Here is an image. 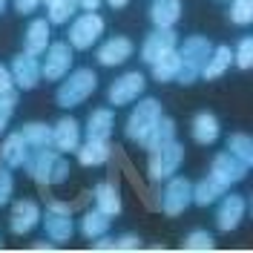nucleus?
Instances as JSON below:
<instances>
[{
	"instance_id": "nucleus-16",
	"label": "nucleus",
	"mask_w": 253,
	"mask_h": 253,
	"mask_svg": "<svg viewBox=\"0 0 253 253\" xmlns=\"http://www.w3.org/2000/svg\"><path fill=\"white\" fill-rule=\"evenodd\" d=\"M41 221V207L35 205V202H17L12 207V233L17 236H23V233H29L32 227Z\"/></svg>"
},
{
	"instance_id": "nucleus-45",
	"label": "nucleus",
	"mask_w": 253,
	"mask_h": 253,
	"mask_svg": "<svg viewBox=\"0 0 253 253\" xmlns=\"http://www.w3.org/2000/svg\"><path fill=\"white\" fill-rule=\"evenodd\" d=\"M35 251H55V245H43L41 242V245H35Z\"/></svg>"
},
{
	"instance_id": "nucleus-23",
	"label": "nucleus",
	"mask_w": 253,
	"mask_h": 253,
	"mask_svg": "<svg viewBox=\"0 0 253 253\" xmlns=\"http://www.w3.org/2000/svg\"><path fill=\"white\" fill-rule=\"evenodd\" d=\"M78 161L84 167H98L110 158V141H98V138H86V144H78Z\"/></svg>"
},
{
	"instance_id": "nucleus-29",
	"label": "nucleus",
	"mask_w": 253,
	"mask_h": 253,
	"mask_svg": "<svg viewBox=\"0 0 253 253\" xmlns=\"http://www.w3.org/2000/svg\"><path fill=\"white\" fill-rule=\"evenodd\" d=\"M110 230V216L101 213V210H89L84 219H81V233L86 239H98V236H107Z\"/></svg>"
},
{
	"instance_id": "nucleus-4",
	"label": "nucleus",
	"mask_w": 253,
	"mask_h": 253,
	"mask_svg": "<svg viewBox=\"0 0 253 253\" xmlns=\"http://www.w3.org/2000/svg\"><path fill=\"white\" fill-rule=\"evenodd\" d=\"M181 161H184V147L178 141H170V144H164L161 150H153V156H150V178L153 181L170 178L181 167Z\"/></svg>"
},
{
	"instance_id": "nucleus-22",
	"label": "nucleus",
	"mask_w": 253,
	"mask_h": 253,
	"mask_svg": "<svg viewBox=\"0 0 253 253\" xmlns=\"http://www.w3.org/2000/svg\"><path fill=\"white\" fill-rule=\"evenodd\" d=\"M193 138L196 144H213L219 138V118L213 115V112H199L196 118H193Z\"/></svg>"
},
{
	"instance_id": "nucleus-1",
	"label": "nucleus",
	"mask_w": 253,
	"mask_h": 253,
	"mask_svg": "<svg viewBox=\"0 0 253 253\" xmlns=\"http://www.w3.org/2000/svg\"><path fill=\"white\" fill-rule=\"evenodd\" d=\"M210 52H213V43H210L207 38H202V35L187 38L184 46L178 49V55H181V66H178V72H175V81H178L181 86L193 84V81L202 75V66L207 63Z\"/></svg>"
},
{
	"instance_id": "nucleus-40",
	"label": "nucleus",
	"mask_w": 253,
	"mask_h": 253,
	"mask_svg": "<svg viewBox=\"0 0 253 253\" xmlns=\"http://www.w3.org/2000/svg\"><path fill=\"white\" fill-rule=\"evenodd\" d=\"M15 89V78H12V69L0 66V95L3 92H12Z\"/></svg>"
},
{
	"instance_id": "nucleus-14",
	"label": "nucleus",
	"mask_w": 253,
	"mask_h": 253,
	"mask_svg": "<svg viewBox=\"0 0 253 253\" xmlns=\"http://www.w3.org/2000/svg\"><path fill=\"white\" fill-rule=\"evenodd\" d=\"M81 144V124L75 118H61L52 126V147L58 153H75Z\"/></svg>"
},
{
	"instance_id": "nucleus-44",
	"label": "nucleus",
	"mask_w": 253,
	"mask_h": 253,
	"mask_svg": "<svg viewBox=\"0 0 253 253\" xmlns=\"http://www.w3.org/2000/svg\"><path fill=\"white\" fill-rule=\"evenodd\" d=\"M107 3H110L112 9H121V6H126V3H129V0H107Z\"/></svg>"
},
{
	"instance_id": "nucleus-42",
	"label": "nucleus",
	"mask_w": 253,
	"mask_h": 253,
	"mask_svg": "<svg viewBox=\"0 0 253 253\" xmlns=\"http://www.w3.org/2000/svg\"><path fill=\"white\" fill-rule=\"evenodd\" d=\"M115 248V239H104V236H98V242L92 239V251H112Z\"/></svg>"
},
{
	"instance_id": "nucleus-11",
	"label": "nucleus",
	"mask_w": 253,
	"mask_h": 253,
	"mask_svg": "<svg viewBox=\"0 0 253 253\" xmlns=\"http://www.w3.org/2000/svg\"><path fill=\"white\" fill-rule=\"evenodd\" d=\"M41 224L46 227V236L52 239V242H69L72 233H75L72 213L55 210V207H46V213H41Z\"/></svg>"
},
{
	"instance_id": "nucleus-26",
	"label": "nucleus",
	"mask_w": 253,
	"mask_h": 253,
	"mask_svg": "<svg viewBox=\"0 0 253 253\" xmlns=\"http://www.w3.org/2000/svg\"><path fill=\"white\" fill-rule=\"evenodd\" d=\"M224 184H219L213 175H207V178H202L199 184H193V205H199V207H207V205H213L219 196H224Z\"/></svg>"
},
{
	"instance_id": "nucleus-27",
	"label": "nucleus",
	"mask_w": 253,
	"mask_h": 253,
	"mask_svg": "<svg viewBox=\"0 0 253 253\" xmlns=\"http://www.w3.org/2000/svg\"><path fill=\"white\" fill-rule=\"evenodd\" d=\"M95 202H98V210L101 213H107V216H118L121 213V196H118V190L115 184H98L95 187Z\"/></svg>"
},
{
	"instance_id": "nucleus-33",
	"label": "nucleus",
	"mask_w": 253,
	"mask_h": 253,
	"mask_svg": "<svg viewBox=\"0 0 253 253\" xmlns=\"http://www.w3.org/2000/svg\"><path fill=\"white\" fill-rule=\"evenodd\" d=\"M181 248H184V251H205L207 253V251L216 248V242H213V236H210L207 230H193V233L181 242Z\"/></svg>"
},
{
	"instance_id": "nucleus-18",
	"label": "nucleus",
	"mask_w": 253,
	"mask_h": 253,
	"mask_svg": "<svg viewBox=\"0 0 253 253\" xmlns=\"http://www.w3.org/2000/svg\"><path fill=\"white\" fill-rule=\"evenodd\" d=\"M126 58H132V41L129 38H110L104 46L98 49V61L104 66H118Z\"/></svg>"
},
{
	"instance_id": "nucleus-13",
	"label": "nucleus",
	"mask_w": 253,
	"mask_h": 253,
	"mask_svg": "<svg viewBox=\"0 0 253 253\" xmlns=\"http://www.w3.org/2000/svg\"><path fill=\"white\" fill-rule=\"evenodd\" d=\"M242 219H245V196H239V193L224 196L219 202V210H216L219 230H236Z\"/></svg>"
},
{
	"instance_id": "nucleus-12",
	"label": "nucleus",
	"mask_w": 253,
	"mask_h": 253,
	"mask_svg": "<svg viewBox=\"0 0 253 253\" xmlns=\"http://www.w3.org/2000/svg\"><path fill=\"white\" fill-rule=\"evenodd\" d=\"M12 78H15V86H20L23 92L41 84V63L35 61V55H17L12 61Z\"/></svg>"
},
{
	"instance_id": "nucleus-36",
	"label": "nucleus",
	"mask_w": 253,
	"mask_h": 253,
	"mask_svg": "<svg viewBox=\"0 0 253 253\" xmlns=\"http://www.w3.org/2000/svg\"><path fill=\"white\" fill-rule=\"evenodd\" d=\"M15 104H17V92H3L0 95V135L6 132V126H9V118H12V112H15Z\"/></svg>"
},
{
	"instance_id": "nucleus-6",
	"label": "nucleus",
	"mask_w": 253,
	"mask_h": 253,
	"mask_svg": "<svg viewBox=\"0 0 253 253\" xmlns=\"http://www.w3.org/2000/svg\"><path fill=\"white\" fill-rule=\"evenodd\" d=\"M190 205H193V184L187 178H173L170 175L167 187L161 193V210L167 216H181Z\"/></svg>"
},
{
	"instance_id": "nucleus-30",
	"label": "nucleus",
	"mask_w": 253,
	"mask_h": 253,
	"mask_svg": "<svg viewBox=\"0 0 253 253\" xmlns=\"http://www.w3.org/2000/svg\"><path fill=\"white\" fill-rule=\"evenodd\" d=\"M26 144H29L32 150H41V147H52V126L41 124V121H29V124H23V132H20Z\"/></svg>"
},
{
	"instance_id": "nucleus-21",
	"label": "nucleus",
	"mask_w": 253,
	"mask_h": 253,
	"mask_svg": "<svg viewBox=\"0 0 253 253\" xmlns=\"http://www.w3.org/2000/svg\"><path fill=\"white\" fill-rule=\"evenodd\" d=\"M230 63H233V52H230V46H213L207 63L202 66V78H205V81L221 78V75L227 72V66H230Z\"/></svg>"
},
{
	"instance_id": "nucleus-17",
	"label": "nucleus",
	"mask_w": 253,
	"mask_h": 253,
	"mask_svg": "<svg viewBox=\"0 0 253 253\" xmlns=\"http://www.w3.org/2000/svg\"><path fill=\"white\" fill-rule=\"evenodd\" d=\"M150 17H153L156 29H173L181 17V0H153Z\"/></svg>"
},
{
	"instance_id": "nucleus-41",
	"label": "nucleus",
	"mask_w": 253,
	"mask_h": 253,
	"mask_svg": "<svg viewBox=\"0 0 253 253\" xmlns=\"http://www.w3.org/2000/svg\"><path fill=\"white\" fill-rule=\"evenodd\" d=\"M38 3H41V0H15V9L20 15H29V12L38 9Z\"/></svg>"
},
{
	"instance_id": "nucleus-34",
	"label": "nucleus",
	"mask_w": 253,
	"mask_h": 253,
	"mask_svg": "<svg viewBox=\"0 0 253 253\" xmlns=\"http://www.w3.org/2000/svg\"><path fill=\"white\" fill-rule=\"evenodd\" d=\"M230 20L239 26H248L253 20V0H233L230 6Z\"/></svg>"
},
{
	"instance_id": "nucleus-31",
	"label": "nucleus",
	"mask_w": 253,
	"mask_h": 253,
	"mask_svg": "<svg viewBox=\"0 0 253 253\" xmlns=\"http://www.w3.org/2000/svg\"><path fill=\"white\" fill-rule=\"evenodd\" d=\"M227 153L236 156L245 167H251L253 164V141L245 135V132H233V135L227 138Z\"/></svg>"
},
{
	"instance_id": "nucleus-37",
	"label": "nucleus",
	"mask_w": 253,
	"mask_h": 253,
	"mask_svg": "<svg viewBox=\"0 0 253 253\" xmlns=\"http://www.w3.org/2000/svg\"><path fill=\"white\" fill-rule=\"evenodd\" d=\"M12 190H15V178H12V173H9V167H0V207L9 205Z\"/></svg>"
},
{
	"instance_id": "nucleus-43",
	"label": "nucleus",
	"mask_w": 253,
	"mask_h": 253,
	"mask_svg": "<svg viewBox=\"0 0 253 253\" xmlns=\"http://www.w3.org/2000/svg\"><path fill=\"white\" fill-rule=\"evenodd\" d=\"M84 12H98V6H101V0H75Z\"/></svg>"
},
{
	"instance_id": "nucleus-35",
	"label": "nucleus",
	"mask_w": 253,
	"mask_h": 253,
	"mask_svg": "<svg viewBox=\"0 0 253 253\" xmlns=\"http://www.w3.org/2000/svg\"><path fill=\"white\" fill-rule=\"evenodd\" d=\"M233 63L239 69H251L253 66V38H242L239 49L233 52Z\"/></svg>"
},
{
	"instance_id": "nucleus-2",
	"label": "nucleus",
	"mask_w": 253,
	"mask_h": 253,
	"mask_svg": "<svg viewBox=\"0 0 253 253\" xmlns=\"http://www.w3.org/2000/svg\"><path fill=\"white\" fill-rule=\"evenodd\" d=\"M95 86H98V75H95L92 69H75V72H69V78L58 86L55 101H58V107H63V110L78 107V104H84V101L95 92Z\"/></svg>"
},
{
	"instance_id": "nucleus-8",
	"label": "nucleus",
	"mask_w": 253,
	"mask_h": 253,
	"mask_svg": "<svg viewBox=\"0 0 253 253\" xmlns=\"http://www.w3.org/2000/svg\"><path fill=\"white\" fill-rule=\"evenodd\" d=\"M144 86H147V78H144L141 72H126L121 75L118 81H112L110 86V104L115 107H124V104H132V101H138L144 92Z\"/></svg>"
},
{
	"instance_id": "nucleus-28",
	"label": "nucleus",
	"mask_w": 253,
	"mask_h": 253,
	"mask_svg": "<svg viewBox=\"0 0 253 253\" xmlns=\"http://www.w3.org/2000/svg\"><path fill=\"white\" fill-rule=\"evenodd\" d=\"M150 66H153V78H156L158 84L175 81V72H178V66H181V55H178V49H173V52L161 55L156 63H150Z\"/></svg>"
},
{
	"instance_id": "nucleus-15",
	"label": "nucleus",
	"mask_w": 253,
	"mask_h": 253,
	"mask_svg": "<svg viewBox=\"0 0 253 253\" xmlns=\"http://www.w3.org/2000/svg\"><path fill=\"white\" fill-rule=\"evenodd\" d=\"M55 161H58V150H52V147L35 150V156L26 158L29 175L38 184H49V181H52V170H55Z\"/></svg>"
},
{
	"instance_id": "nucleus-20",
	"label": "nucleus",
	"mask_w": 253,
	"mask_h": 253,
	"mask_svg": "<svg viewBox=\"0 0 253 253\" xmlns=\"http://www.w3.org/2000/svg\"><path fill=\"white\" fill-rule=\"evenodd\" d=\"M170 141H175V121L173 118H167V115H161L158 118V124L144 135V147L153 153V150H161L164 144H170Z\"/></svg>"
},
{
	"instance_id": "nucleus-39",
	"label": "nucleus",
	"mask_w": 253,
	"mask_h": 253,
	"mask_svg": "<svg viewBox=\"0 0 253 253\" xmlns=\"http://www.w3.org/2000/svg\"><path fill=\"white\" fill-rule=\"evenodd\" d=\"M138 248H141V239L138 236H121V239H115L112 251H138Z\"/></svg>"
},
{
	"instance_id": "nucleus-32",
	"label": "nucleus",
	"mask_w": 253,
	"mask_h": 253,
	"mask_svg": "<svg viewBox=\"0 0 253 253\" xmlns=\"http://www.w3.org/2000/svg\"><path fill=\"white\" fill-rule=\"evenodd\" d=\"M75 9H78L75 0H52L49 3V23H66L75 15Z\"/></svg>"
},
{
	"instance_id": "nucleus-24",
	"label": "nucleus",
	"mask_w": 253,
	"mask_h": 253,
	"mask_svg": "<svg viewBox=\"0 0 253 253\" xmlns=\"http://www.w3.org/2000/svg\"><path fill=\"white\" fill-rule=\"evenodd\" d=\"M115 118L112 110H92V115L86 118V138H98V141H110Z\"/></svg>"
},
{
	"instance_id": "nucleus-38",
	"label": "nucleus",
	"mask_w": 253,
	"mask_h": 253,
	"mask_svg": "<svg viewBox=\"0 0 253 253\" xmlns=\"http://www.w3.org/2000/svg\"><path fill=\"white\" fill-rule=\"evenodd\" d=\"M66 178H69V161L58 156L55 170H52V181H49V184H61V181H66Z\"/></svg>"
},
{
	"instance_id": "nucleus-3",
	"label": "nucleus",
	"mask_w": 253,
	"mask_h": 253,
	"mask_svg": "<svg viewBox=\"0 0 253 253\" xmlns=\"http://www.w3.org/2000/svg\"><path fill=\"white\" fill-rule=\"evenodd\" d=\"M164 112H161V104H158L156 98H144L138 101L132 112H129V118H126V138H132V141H144V135L158 124V118H161Z\"/></svg>"
},
{
	"instance_id": "nucleus-47",
	"label": "nucleus",
	"mask_w": 253,
	"mask_h": 253,
	"mask_svg": "<svg viewBox=\"0 0 253 253\" xmlns=\"http://www.w3.org/2000/svg\"><path fill=\"white\" fill-rule=\"evenodd\" d=\"M41 3H52V0H41Z\"/></svg>"
},
{
	"instance_id": "nucleus-5",
	"label": "nucleus",
	"mask_w": 253,
	"mask_h": 253,
	"mask_svg": "<svg viewBox=\"0 0 253 253\" xmlns=\"http://www.w3.org/2000/svg\"><path fill=\"white\" fill-rule=\"evenodd\" d=\"M104 35V17L95 12H84V15L69 26V46L72 49H89Z\"/></svg>"
},
{
	"instance_id": "nucleus-19",
	"label": "nucleus",
	"mask_w": 253,
	"mask_h": 253,
	"mask_svg": "<svg viewBox=\"0 0 253 253\" xmlns=\"http://www.w3.org/2000/svg\"><path fill=\"white\" fill-rule=\"evenodd\" d=\"M0 158H3L6 167H26V158H29V144H26V138L20 132L9 135L3 141V147H0Z\"/></svg>"
},
{
	"instance_id": "nucleus-46",
	"label": "nucleus",
	"mask_w": 253,
	"mask_h": 253,
	"mask_svg": "<svg viewBox=\"0 0 253 253\" xmlns=\"http://www.w3.org/2000/svg\"><path fill=\"white\" fill-rule=\"evenodd\" d=\"M3 12H6V0H0V15H3Z\"/></svg>"
},
{
	"instance_id": "nucleus-10",
	"label": "nucleus",
	"mask_w": 253,
	"mask_h": 253,
	"mask_svg": "<svg viewBox=\"0 0 253 253\" xmlns=\"http://www.w3.org/2000/svg\"><path fill=\"white\" fill-rule=\"evenodd\" d=\"M175 46H178V35H175L173 29H156L153 35H147V41H144L141 61L144 63H156L161 55L173 52Z\"/></svg>"
},
{
	"instance_id": "nucleus-9",
	"label": "nucleus",
	"mask_w": 253,
	"mask_h": 253,
	"mask_svg": "<svg viewBox=\"0 0 253 253\" xmlns=\"http://www.w3.org/2000/svg\"><path fill=\"white\" fill-rule=\"evenodd\" d=\"M210 175H213L219 184L230 187V184H239V181L248 175V167H245L236 156H230V153L224 150V153H219V156L213 158V164H210Z\"/></svg>"
},
{
	"instance_id": "nucleus-25",
	"label": "nucleus",
	"mask_w": 253,
	"mask_h": 253,
	"mask_svg": "<svg viewBox=\"0 0 253 253\" xmlns=\"http://www.w3.org/2000/svg\"><path fill=\"white\" fill-rule=\"evenodd\" d=\"M49 46V23L46 20H32L26 29V55H43Z\"/></svg>"
},
{
	"instance_id": "nucleus-7",
	"label": "nucleus",
	"mask_w": 253,
	"mask_h": 253,
	"mask_svg": "<svg viewBox=\"0 0 253 253\" xmlns=\"http://www.w3.org/2000/svg\"><path fill=\"white\" fill-rule=\"evenodd\" d=\"M46 58L41 63V78L46 81H61L69 75V66H72V46L69 43H49Z\"/></svg>"
}]
</instances>
